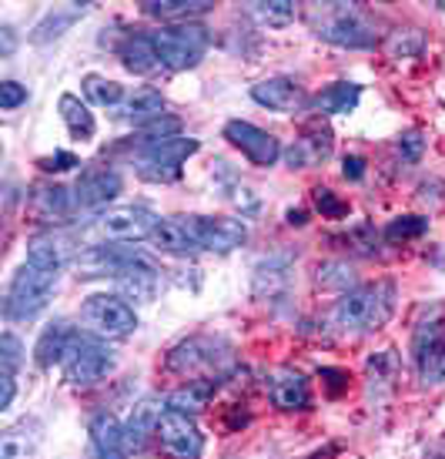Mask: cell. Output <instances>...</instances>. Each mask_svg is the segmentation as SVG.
Wrapping results in <instances>:
<instances>
[{"instance_id":"6da1fadb","label":"cell","mask_w":445,"mask_h":459,"mask_svg":"<svg viewBox=\"0 0 445 459\" xmlns=\"http://www.w3.org/2000/svg\"><path fill=\"white\" fill-rule=\"evenodd\" d=\"M395 306H398L395 281L375 279L365 281V285H355L352 292H345L338 299V306L331 308V319L345 332H379L395 316Z\"/></svg>"},{"instance_id":"7a4b0ae2","label":"cell","mask_w":445,"mask_h":459,"mask_svg":"<svg viewBox=\"0 0 445 459\" xmlns=\"http://www.w3.org/2000/svg\"><path fill=\"white\" fill-rule=\"evenodd\" d=\"M308 27L338 48H375L379 27L358 4H315L305 11Z\"/></svg>"},{"instance_id":"3957f363","label":"cell","mask_w":445,"mask_h":459,"mask_svg":"<svg viewBox=\"0 0 445 459\" xmlns=\"http://www.w3.org/2000/svg\"><path fill=\"white\" fill-rule=\"evenodd\" d=\"M57 279H61L57 268L24 262V265L13 272L11 285H7V295H4V316H7L11 322L38 319L40 312L51 306V295H54V289H57Z\"/></svg>"},{"instance_id":"277c9868","label":"cell","mask_w":445,"mask_h":459,"mask_svg":"<svg viewBox=\"0 0 445 459\" xmlns=\"http://www.w3.org/2000/svg\"><path fill=\"white\" fill-rule=\"evenodd\" d=\"M231 362V342L221 335H191L167 352V369L178 376H225Z\"/></svg>"},{"instance_id":"5b68a950","label":"cell","mask_w":445,"mask_h":459,"mask_svg":"<svg viewBox=\"0 0 445 459\" xmlns=\"http://www.w3.org/2000/svg\"><path fill=\"white\" fill-rule=\"evenodd\" d=\"M158 221L161 218L144 204H117L90 221V235L98 238L94 245H134L151 238Z\"/></svg>"},{"instance_id":"8992f818","label":"cell","mask_w":445,"mask_h":459,"mask_svg":"<svg viewBox=\"0 0 445 459\" xmlns=\"http://www.w3.org/2000/svg\"><path fill=\"white\" fill-rule=\"evenodd\" d=\"M151 40L158 57H161V67L188 71V67L201 65V57L208 54V44H211V34H208L204 24H171L158 27Z\"/></svg>"},{"instance_id":"52a82bcc","label":"cell","mask_w":445,"mask_h":459,"mask_svg":"<svg viewBox=\"0 0 445 459\" xmlns=\"http://www.w3.org/2000/svg\"><path fill=\"white\" fill-rule=\"evenodd\" d=\"M64 376L67 383L77 385V389H88V385H98L101 379H107L115 372V352L90 332H77L74 342H71V352L64 356Z\"/></svg>"},{"instance_id":"ba28073f","label":"cell","mask_w":445,"mask_h":459,"mask_svg":"<svg viewBox=\"0 0 445 459\" xmlns=\"http://www.w3.org/2000/svg\"><path fill=\"white\" fill-rule=\"evenodd\" d=\"M84 332L98 339H124L138 329V312L117 295H88L81 306Z\"/></svg>"},{"instance_id":"9c48e42d","label":"cell","mask_w":445,"mask_h":459,"mask_svg":"<svg viewBox=\"0 0 445 459\" xmlns=\"http://www.w3.org/2000/svg\"><path fill=\"white\" fill-rule=\"evenodd\" d=\"M198 148H201L198 138H167L161 144H148V148H141L134 171L144 181H154V185L178 181L184 161H188L191 154H198Z\"/></svg>"},{"instance_id":"30bf717a","label":"cell","mask_w":445,"mask_h":459,"mask_svg":"<svg viewBox=\"0 0 445 459\" xmlns=\"http://www.w3.org/2000/svg\"><path fill=\"white\" fill-rule=\"evenodd\" d=\"M412 362L422 385H445V319H425L412 335Z\"/></svg>"},{"instance_id":"8fae6325","label":"cell","mask_w":445,"mask_h":459,"mask_svg":"<svg viewBox=\"0 0 445 459\" xmlns=\"http://www.w3.org/2000/svg\"><path fill=\"white\" fill-rule=\"evenodd\" d=\"M191 225V238H194V248L198 252H215V255H228L238 245L248 242V229L238 218H225V215H188Z\"/></svg>"},{"instance_id":"7c38bea8","label":"cell","mask_w":445,"mask_h":459,"mask_svg":"<svg viewBox=\"0 0 445 459\" xmlns=\"http://www.w3.org/2000/svg\"><path fill=\"white\" fill-rule=\"evenodd\" d=\"M158 439L171 459H201L204 453V436L198 429L194 416L178 412V409H165V416L158 422Z\"/></svg>"},{"instance_id":"4fadbf2b","label":"cell","mask_w":445,"mask_h":459,"mask_svg":"<svg viewBox=\"0 0 445 459\" xmlns=\"http://www.w3.org/2000/svg\"><path fill=\"white\" fill-rule=\"evenodd\" d=\"M225 138L258 168H271L281 158V152H285L281 141L271 131L258 128L252 121H242V117H231L228 125H225Z\"/></svg>"},{"instance_id":"5bb4252c","label":"cell","mask_w":445,"mask_h":459,"mask_svg":"<svg viewBox=\"0 0 445 459\" xmlns=\"http://www.w3.org/2000/svg\"><path fill=\"white\" fill-rule=\"evenodd\" d=\"M144 258L134 248V245H88L74 255V272L77 279H101V275H111L117 279L131 262Z\"/></svg>"},{"instance_id":"9a60e30c","label":"cell","mask_w":445,"mask_h":459,"mask_svg":"<svg viewBox=\"0 0 445 459\" xmlns=\"http://www.w3.org/2000/svg\"><path fill=\"white\" fill-rule=\"evenodd\" d=\"M121 188H124V181L115 168L90 165L81 171V178L74 185V204L81 212H98V208L107 212V202H115Z\"/></svg>"},{"instance_id":"2e32d148","label":"cell","mask_w":445,"mask_h":459,"mask_svg":"<svg viewBox=\"0 0 445 459\" xmlns=\"http://www.w3.org/2000/svg\"><path fill=\"white\" fill-rule=\"evenodd\" d=\"M265 389L271 406L281 409V412H295V409H308L312 403V389H308V379L292 366H278L265 376Z\"/></svg>"},{"instance_id":"e0dca14e","label":"cell","mask_w":445,"mask_h":459,"mask_svg":"<svg viewBox=\"0 0 445 459\" xmlns=\"http://www.w3.org/2000/svg\"><path fill=\"white\" fill-rule=\"evenodd\" d=\"M165 409L161 406V399L158 395H148V399H141L138 406L131 409V416L124 422V446H127V456H138L148 449L151 443V436H158V422L165 416Z\"/></svg>"},{"instance_id":"ac0fdd59","label":"cell","mask_w":445,"mask_h":459,"mask_svg":"<svg viewBox=\"0 0 445 459\" xmlns=\"http://www.w3.org/2000/svg\"><path fill=\"white\" fill-rule=\"evenodd\" d=\"M88 459H127L124 426L115 412H94L88 422Z\"/></svg>"},{"instance_id":"d6986e66","label":"cell","mask_w":445,"mask_h":459,"mask_svg":"<svg viewBox=\"0 0 445 459\" xmlns=\"http://www.w3.org/2000/svg\"><path fill=\"white\" fill-rule=\"evenodd\" d=\"M329 154H331V128L321 125V117H315L312 125L302 128V138L285 152V158H288V168H315Z\"/></svg>"},{"instance_id":"ffe728a7","label":"cell","mask_w":445,"mask_h":459,"mask_svg":"<svg viewBox=\"0 0 445 459\" xmlns=\"http://www.w3.org/2000/svg\"><path fill=\"white\" fill-rule=\"evenodd\" d=\"M252 98L268 111H278V115H292V111H302L308 104L305 91L295 84L292 77H268V81H258L252 88Z\"/></svg>"},{"instance_id":"44dd1931","label":"cell","mask_w":445,"mask_h":459,"mask_svg":"<svg viewBox=\"0 0 445 459\" xmlns=\"http://www.w3.org/2000/svg\"><path fill=\"white\" fill-rule=\"evenodd\" d=\"M121 299H131V302H154L158 292H161V275L158 268L148 262V258H138L121 272L115 279Z\"/></svg>"},{"instance_id":"7402d4cb","label":"cell","mask_w":445,"mask_h":459,"mask_svg":"<svg viewBox=\"0 0 445 459\" xmlns=\"http://www.w3.org/2000/svg\"><path fill=\"white\" fill-rule=\"evenodd\" d=\"M221 383H225V376H198V379H188V383L178 385L175 393L167 395V406L194 416V412L211 406V399L221 389Z\"/></svg>"},{"instance_id":"603a6c76","label":"cell","mask_w":445,"mask_h":459,"mask_svg":"<svg viewBox=\"0 0 445 459\" xmlns=\"http://www.w3.org/2000/svg\"><path fill=\"white\" fill-rule=\"evenodd\" d=\"M215 4L211 0H148L141 11L154 17V21H161L165 27L171 24H198V17L211 11Z\"/></svg>"},{"instance_id":"cb8c5ba5","label":"cell","mask_w":445,"mask_h":459,"mask_svg":"<svg viewBox=\"0 0 445 459\" xmlns=\"http://www.w3.org/2000/svg\"><path fill=\"white\" fill-rule=\"evenodd\" d=\"M77 329H71L67 322H51L47 329L40 332L38 345H34V362L40 369H54L57 362H64V356L71 352V342H74Z\"/></svg>"},{"instance_id":"d4e9b609","label":"cell","mask_w":445,"mask_h":459,"mask_svg":"<svg viewBox=\"0 0 445 459\" xmlns=\"http://www.w3.org/2000/svg\"><path fill=\"white\" fill-rule=\"evenodd\" d=\"M151 242L158 252H167V255H194V238H191V225L188 215H171L161 218L158 229H154Z\"/></svg>"},{"instance_id":"484cf974","label":"cell","mask_w":445,"mask_h":459,"mask_svg":"<svg viewBox=\"0 0 445 459\" xmlns=\"http://www.w3.org/2000/svg\"><path fill=\"white\" fill-rule=\"evenodd\" d=\"M358 98H362V88L352 84V81H335L329 88H321L308 101V111H315L318 117L321 115H345V111H355Z\"/></svg>"},{"instance_id":"4316f807","label":"cell","mask_w":445,"mask_h":459,"mask_svg":"<svg viewBox=\"0 0 445 459\" xmlns=\"http://www.w3.org/2000/svg\"><path fill=\"white\" fill-rule=\"evenodd\" d=\"M117 54H121V65H124L131 74H151V71L161 67V57L154 51L151 34H127V38L121 40V48H117Z\"/></svg>"},{"instance_id":"83f0119b","label":"cell","mask_w":445,"mask_h":459,"mask_svg":"<svg viewBox=\"0 0 445 459\" xmlns=\"http://www.w3.org/2000/svg\"><path fill=\"white\" fill-rule=\"evenodd\" d=\"M30 208L40 221H61V218L71 215V208H77L74 192H67L64 185H40L30 195Z\"/></svg>"},{"instance_id":"f1b7e54d","label":"cell","mask_w":445,"mask_h":459,"mask_svg":"<svg viewBox=\"0 0 445 459\" xmlns=\"http://www.w3.org/2000/svg\"><path fill=\"white\" fill-rule=\"evenodd\" d=\"M88 11H90V4H64V7H54V11H47L44 17H40V24L34 27L30 40H34V44L57 40L64 30H71V27H74Z\"/></svg>"},{"instance_id":"f546056e","label":"cell","mask_w":445,"mask_h":459,"mask_svg":"<svg viewBox=\"0 0 445 459\" xmlns=\"http://www.w3.org/2000/svg\"><path fill=\"white\" fill-rule=\"evenodd\" d=\"M161 115H165V98L151 88L131 94V98L117 108V117H121V121H131V125H138V128L151 125L154 117H161Z\"/></svg>"},{"instance_id":"4dcf8cb0","label":"cell","mask_w":445,"mask_h":459,"mask_svg":"<svg viewBox=\"0 0 445 459\" xmlns=\"http://www.w3.org/2000/svg\"><path fill=\"white\" fill-rule=\"evenodd\" d=\"M57 111H61L64 125H67V131H71L77 141L94 138V131H98V125H94V115H90V108L81 101L77 94H61V101H57Z\"/></svg>"},{"instance_id":"1f68e13d","label":"cell","mask_w":445,"mask_h":459,"mask_svg":"<svg viewBox=\"0 0 445 459\" xmlns=\"http://www.w3.org/2000/svg\"><path fill=\"white\" fill-rule=\"evenodd\" d=\"M285 281H288V258L285 255L261 258V262L254 265L252 292L258 295V299H265V295H275L278 289H285Z\"/></svg>"},{"instance_id":"d6a6232c","label":"cell","mask_w":445,"mask_h":459,"mask_svg":"<svg viewBox=\"0 0 445 459\" xmlns=\"http://www.w3.org/2000/svg\"><path fill=\"white\" fill-rule=\"evenodd\" d=\"M81 88H84V98L90 104H98V108H121L124 104V88L117 81H107L101 74H88Z\"/></svg>"},{"instance_id":"836d02e7","label":"cell","mask_w":445,"mask_h":459,"mask_svg":"<svg viewBox=\"0 0 445 459\" xmlns=\"http://www.w3.org/2000/svg\"><path fill=\"white\" fill-rule=\"evenodd\" d=\"M38 449V436L27 433V426H11L0 433V459H30Z\"/></svg>"},{"instance_id":"e575fe53","label":"cell","mask_w":445,"mask_h":459,"mask_svg":"<svg viewBox=\"0 0 445 459\" xmlns=\"http://www.w3.org/2000/svg\"><path fill=\"white\" fill-rule=\"evenodd\" d=\"M315 281L321 285V289H331V292H352L355 289V272H352V265L348 262H325V265H318V275Z\"/></svg>"},{"instance_id":"d590c367","label":"cell","mask_w":445,"mask_h":459,"mask_svg":"<svg viewBox=\"0 0 445 459\" xmlns=\"http://www.w3.org/2000/svg\"><path fill=\"white\" fill-rule=\"evenodd\" d=\"M429 231V218L422 215H398L392 218L385 231H381V238L385 242H412V238H422Z\"/></svg>"},{"instance_id":"8d00e7d4","label":"cell","mask_w":445,"mask_h":459,"mask_svg":"<svg viewBox=\"0 0 445 459\" xmlns=\"http://www.w3.org/2000/svg\"><path fill=\"white\" fill-rule=\"evenodd\" d=\"M167 138H181V117L175 115H161L154 117L151 125H144V128H138V144L141 148H148V144H161V141Z\"/></svg>"},{"instance_id":"74e56055","label":"cell","mask_w":445,"mask_h":459,"mask_svg":"<svg viewBox=\"0 0 445 459\" xmlns=\"http://www.w3.org/2000/svg\"><path fill=\"white\" fill-rule=\"evenodd\" d=\"M252 13L268 27H285V24H292L298 11H295L292 0H268V4H254Z\"/></svg>"},{"instance_id":"f35d334b","label":"cell","mask_w":445,"mask_h":459,"mask_svg":"<svg viewBox=\"0 0 445 459\" xmlns=\"http://www.w3.org/2000/svg\"><path fill=\"white\" fill-rule=\"evenodd\" d=\"M21 362H24V345L13 332H4L0 335V376H17Z\"/></svg>"},{"instance_id":"ab89813d","label":"cell","mask_w":445,"mask_h":459,"mask_svg":"<svg viewBox=\"0 0 445 459\" xmlns=\"http://www.w3.org/2000/svg\"><path fill=\"white\" fill-rule=\"evenodd\" d=\"M312 198H315V208L321 212V218H345L348 215V202H342L331 188H321V185H318L315 192H312Z\"/></svg>"},{"instance_id":"60d3db41","label":"cell","mask_w":445,"mask_h":459,"mask_svg":"<svg viewBox=\"0 0 445 459\" xmlns=\"http://www.w3.org/2000/svg\"><path fill=\"white\" fill-rule=\"evenodd\" d=\"M422 51V34L415 30H395L389 38V54L392 57H415Z\"/></svg>"},{"instance_id":"b9f144b4","label":"cell","mask_w":445,"mask_h":459,"mask_svg":"<svg viewBox=\"0 0 445 459\" xmlns=\"http://www.w3.org/2000/svg\"><path fill=\"white\" fill-rule=\"evenodd\" d=\"M422 152H425V138H422V131H406V134H398V154H402V161H406V165H419Z\"/></svg>"},{"instance_id":"7bdbcfd3","label":"cell","mask_w":445,"mask_h":459,"mask_svg":"<svg viewBox=\"0 0 445 459\" xmlns=\"http://www.w3.org/2000/svg\"><path fill=\"white\" fill-rule=\"evenodd\" d=\"M27 98H30V94H27L24 84H17V81H4V84H0V108H4V111H17L21 104H27Z\"/></svg>"},{"instance_id":"ee69618b","label":"cell","mask_w":445,"mask_h":459,"mask_svg":"<svg viewBox=\"0 0 445 459\" xmlns=\"http://www.w3.org/2000/svg\"><path fill=\"white\" fill-rule=\"evenodd\" d=\"M44 171H71L74 165H81L77 161V154H71V152H54L51 158H40L38 161Z\"/></svg>"},{"instance_id":"f6af8a7d","label":"cell","mask_w":445,"mask_h":459,"mask_svg":"<svg viewBox=\"0 0 445 459\" xmlns=\"http://www.w3.org/2000/svg\"><path fill=\"white\" fill-rule=\"evenodd\" d=\"M342 175L348 181H362V178H365V158H362V154H345Z\"/></svg>"},{"instance_id":"bcb514c9","label":"cell","mask_w":445,"mask_h":459,"mask_svg":"<svg viewBox=\"0 0 445 459\" xmlns=\"http://www.w3.org/2000/svg\"><path fill=\"white\" fill-rule=\"evenodd\" d=\"M318 376H321V379L329 383V393H331V395H338V393L345 389V385H348V376H345L342 369H321Z\"/></svg>"},{"instance_id":"7dc6e473","label":"cell","mask_w":445,"mask_h":459,"mask_svg":"<svg viewBox=\"0 0 445 459\" xmlns=\"http://www.w3.org/2000/svg\"><path fill=\"white\" fill-rule=\"evenodd\" d=\"M0 34H4V48H0V54H4V57H11V54H13V44H17V38H13V27H4Z\"/></svg>"},{"instance_id":"c3c4849f","label":"cell","mask_w":445,"mask_h":459,"mask_svg":"<svg viewBox=\"0 0 445 459\" xmlns=\"http://www.w3.org/2000/svg\"><path fill=\"white\" fill-rule=\"evenodd\" d=\"M305 221H308V218H305V212H302V208H298V212H295V208L288 212V225H305Z\"/></svg>"},{"instance_id":"681fc988","label":"cell","mask_w":445,"mask_h":459,"mask_svg":"<svg viewBox=\"0 0 445 459\" xmlns=\"http://www.w3.org/2000/svg\"><path fill=\"white\" fill-rule=\"evenodd\" d=\"M331 453H335V449H325V453H321V449H318V453H312V456H305V459H329Z\"/></svg>"},{"instance_id":"f907efd6","label":"cell","mask_w":445,"mask_h":459,"mask_svg":"<svg viewBox=\"0 0 445 459\" xmlns=\"http://www.w3.org/2000/svg\"><path fill=\"white\" fill-rule=\"evenodd\" d=\"M425 459H442V456H439V453H429V456H425Z\"/></svg>"}]
</instances>
